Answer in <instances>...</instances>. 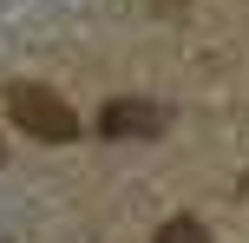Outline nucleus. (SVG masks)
I'll return each mask as SVG.
<instances>
[{
    "label": "nucleus",
    "instance_id": "nucleus-1",
    "mask_svg": "<svg viewBox=\"0 0 249 243\" xmlns=\"http://www.w3.org/2000/svg\"><path fill=\"white\" fill-rule=\"evenodd\" d=\"M7 112H13V125H20L26 138H46V145L79 138V112L59 99V92H46V86H13L7 92Z\"/></svg>",
    "mask_w": 249,
    "mask_h": 243
},
{
    "label": "nucleus",
    "instance_id": "nucleus-2",
    "mask_svg": "<svg viewBox=\"0 0 249 243\" xmlns=\"http://www.w3.org/2000/svg\"><path fill=\"white\" fill-rule=\"evenodd\" d=\"M99 131H105V138H158V131H164V112L151 99H112L99 112Z\"/></svg>",
    "mask_w": 249,
    "mask_h": 243
},
{
    "label": "nucleus",
    "instance_id": "nucleus-3",
    "mask_svg": "<svg viewBox=\"0 0 249 243\" xmlns=\"http://www.w3.org/2000/svg\"><path fill=\"white\" fill-rule=\"evenodd\" d=\"M158 243H210V230L197 217H171V224H158Z\"/></svg>",
    "mask_w": 249,
    "mask_h": 243
}]
</instances>
